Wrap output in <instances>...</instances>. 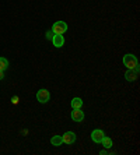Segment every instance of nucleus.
<instances>
[{
	"label": "nucleus",
	"mask_w": 140,
	"mask_h": 155,
	"mask_svg": "<svg viewBox=\"0 0 140 155\" xmlns=\"http://www.w3.org/2000/svg\"><path fill=\"white\" fill-rule=\"evenodd\" d=\"M52 31H53L55 34H63L67 31V24H66L65 21H58V22H55L53 27H52Z\"/></svg>",
	"instance_id": "f03ea898"
},
{
	"label": "nucleus",
	"mask_w": 140,
	"mask_h": 155,
	"mask_svg": "<svg viewBox=\"0 0 140 155\" xmlns=\"http://www.w3.org/2000/svg\"><path fill=\"white\" fill-rule=\"evenodd\" d=\"M49 98H50V94L48 90H39L36 92V99H38L41 104H46V102L49 101Z\"/></svg>",
	"instance_id": "7ed1b4c3"
},
{
	"label": "nucleus",
	"mask_w": 140,
	"mask_h": 155,
	"mask_svg": "<svg viewBox=\"0 0 140 155\" xmlns=\"http://www.w3.org/2000/svg\"><path fill=\"white\" fill-rule=\"evenodd\" d=\"M100 154H101V155H105V154H109V151H107V150H104V151H101Z\"/></svg>",
	"instance_id": "2eb2a0df"
},
{
	"label": "nucleus",
	"mask_w": 140,
	"mask_h": 155,
	"mask_svg": "<svg viewBox=\"0 0 140 155\" xmlns=\"http://www.w3.org/2000/svg\"><path fill=\"white\" fill-rule=\"evenodd\" d=\"M123 64H125L126 67H129V69H136V67H139L136 56H133V54H125V56H123Z\"/></svg>",
	"instance_id": "f257e3e1"
},
{
	"label": "nucleus",
	"mask_w": 140,
	"mask_h": 155,
	"mask_svg": "<svg viewBox=\"0 0 140 155\" xmlns=\"http://www.w3.org/2000/svg\"><path fill=\"white\" fill-rule=\"evenodd\" d=\"M72 119L74 120V122H83V120H84V113L81 112V109H73Z\"/></svg>",
	"instance_id": "6e6552de"
},
{
	"label": "nucleus",
	"mask_w": 140,
	"mask_h": 155,
	"mask_svg": "<svg viewBox=\"0 0 140 155\" xmlns=\"http://www.w3.org/2000/svg\"><path fill=\"white\" fill-rule=\"evenodd\" d=\"M62 138H63V143H65V144H73V143H76V134L73 133V131L65 133V136H62Z\"/></svg>",
	"instance_id": "423d86ee"
},
{
	"label": "nucleus",
	"mask_w": 140,
	"mask_h": 155,
	"mask_svg": "<svg viewBox=\"0 0 140 155\" xmlns=\"http://www.w3.org/2000/svg\"><path fill=\"white\" fill-rule=\"evenodd\" d=\"M101 144L104 145L105 148H111L112 147V140L109 137H105V136H104V138L101 140Z\"/></svg>",
	"instance_id": "9b49d317"
},
{
	"label": "nucleus",
	"mask_w": 140,
	"mask_h": 155,
	"mask_svg": "<svg viewBox=\"0 0 140 155\" xmlns=\"http://www.w3.org/2000/svg\"><path fill=\"white\" fill-rule=\"evenodd\" d=\"M52 42L56 48H62L65 45V36L62 35V34H55L53 38H52Z\"/></svg>",
	"instance_id": "39448f33"
},
{
	"label": "nucleus",
	"mask_w": 140,
	"mask_h": 155,
	"mask_svg": "<svg viewBox=\"0 0 140 155\" xmlns=\"http://www.w3.org/2000/svg\"><path fill=\"white\" fill-rule=\"evenodd\" d=\"M83 106V101L80 99V98H73L72 101V108L73 109H80Z\"/></svg>",
	"instance_id": "9d476101"
},
{
	"label": "nucleus",
	"mask_w": 140,
	"mask_h": 155,
	"mask_svg": "<svg viewBox=\"0 0 140 155\" xmlns=\"http://www.w3.org/2000/svg\"><path fill=\"white\" fill-rule=\"evenodd\" d=\"M4 78V73H3V70H0V80H3Z\"/></svg>",
	"instance_id": "4468645a"
},
{
	"label": "nucleus",
	"mask_w": 140,
	"mask_h": 155,
	"mask_svg": "<svg viewBox=\"0 0 140 155\" xmlns=\"http://www.w3.org/2000/svg\"><path fill=\"white\" fill-rule=\"evenodd\" d=\"M9 69V61L7 59H4V58H0V70H7Z\"/></svg>",
	"instance_id": "f8f14e48"
},
{
	"label": "nucleus",
	"mask_w": 140,
	"mask_h": 155,
	"mask_svg": "<svg viewBox=\"0 0 140 155\" xmlns=\"http://www.w3.org/2000/svg\"><path fill=\"white\" fill-rule=\"evenodd\" d=\"M125 77L128 81H136V80L139 78V67H136V69H129L126 71Z\"/></svg>",
	"instance_id": "20e7f679"
},
{
	"label": "nucleus",
	"mask_w": 140,
	"mask_h": 155,
	"mask_svg": "<svg viewBox=\"0 0 140 155\" xmlns=\"http://www.w3.org/2000/svg\"><path fill=\"white\" fill-rule=\"evenodd\" d=\"M11 102L14 105H17L18 104V97H13V99H11Z\"/></svg>",
	"instance_id": "ddd939ff"
},
{
	"label": "nucleus",
	"mask_w": 140,
	"mask_h": 155,
	"mask_svg": "<svg viewBox=\"0 0 140 155\" xmlns=\"http://www.w3.org/2000/svg\"><path fill=\"white\" fill-rule=\"evenodd\" d=\"M50 143H52V145H55V147H59V145L63 144V138H62V136H53L52 140H50Z\"/></svg>",
	"instance_id": "1a4fd4ad"
},
{
	"label": "nucleus",
	"mask_w": 140,
	"mask_h": 155,
	"mask_svg": "<svg viewBox=\"0 0 140 155\" xmlns=\"http://www.w3.org/2000/svg\"><path fill=\"white\" fill-rule=\"evenodd\" d=\"M104 131H102V130H94L93 133H91V138H93V141L94 143H101V140H102V138H104Z\"/></svg>",
	"instance_id": "0eeeda50"
}]
</instances>
